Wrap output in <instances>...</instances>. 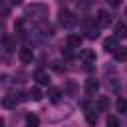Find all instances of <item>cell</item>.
Here are the masks:
<instances>
[{
    "instance_id": "ac0fdd59",
    "label": "cell",
    "mask_w": 127,
    "mask_h": 127,
    "mask_svg": "<svg viewBox=\"0 0 127 127\" xmlns=\"http://www.w3.org/2000/svg\"><path fill=\"white\" fill-rule=\"evenodd\" d=\"M115 36H117V38L127 36V24H125V22H119V24L115 26Z\"/></svg>"
},
{
    "instance_id": "7402d4cb",
    "label": "cell",
    "mask_w": 127,
    "mask_h": 127,
    "mask_svg": "<svg viewBox=\"0 0 127 127\" xmlns=\"http://www.w3.org/2000/svg\"><path fill=\"white\" fill-rule=\"evenodd\" d=\"M91 6V0H77V8L79 10H87Z\"/></svg>"
},
{
    "instance_id": "d6986e66",
    "label": "cell",
    "mask_w": 127,
    "mask_h": 127,
    "mask_svg": "<svg viewBox=\"0 0 127 127\" xmlns=\"http://www.w3.org/2000/svg\"><path fill=\"white\" fill-rule=\"evenodd\" d=\"M105 125H107V127H119V117H117V115H107Z\"/></svg>"
},
{
    "instance_id": "83f0119b",
    "label": "cell",
    "mask_w": 127,
    "mask_h": 127,
    "mask_svg": "<svg viewBox=\"0 0 127 127\" xmlns=\"http://www.w3.org/2000/svg\"><path fill=\"white\" fill-rule=\"evenodd\" d=\"M125 16H127V10H125Z\"/></svg>"
},
{
    "instance_id": "4316f807",
    "label": "cell",
    "mask_w": 127,
    "mask_h": 127,
    "mask_svg": "<svg viewBox=\"0 0 127 127\" xmlns=\"http://www.w3.org/2000/svg\"><path fill=\"white\" fill-rule=\"evenodd\" d=\"M58 2H60V4H62V6H64V4H67V2H69V0H58Z\"/></svg>"
},
{
    "instance_id": "8fae6325",
    "label": "cell",
    "mask_w": 127,
    "mask_h": 127,
    "mask_svg": "<svg viewBox=\"0 0 127 127\" xmlns=\"http://www.w3.org/2000/svg\"><path fill=\"white\" fill-rule=\"evenodd\" d=\"M42 97H44V93H42V89H40L38 85L30 87V89H28V93H26V99H30V101H40Z\"/></svg>"
},
{
    "instance_id": "484cf974",
    "label": "cell",
    "mask_w": 127,
    "mask_h": 127,
    "mask_svg": "<svg viewBox=\"0 0 127 127\" xmlns=\"http://www.w3.org/2000/svg\"><path fill=\"white\" fill-rule=\"evenodd\" d=\"M8 2H10L12 6H20V4H22V0H8Z\"/></svg>"
},
{
    "instance_id": "5bb4252c",
    "label": "cell",
    "mask_w": 127,
    "mask_h": 127,
    "mask_svg": "<svg viewBox=\"0 0 127 127\" xmlns=\"http://www.w3.org/2000/svg\"><path fill=\"white\" fill-rule=\"evenodd\" d=\"M95 109L97 111H107L109 109V97L107 95H99L95 99Z\"/></svg>"
},
{
    "instance_id": "ba28073f",
    "label": "cell",
    "mask_w": 127,
    "mask_h": 127,
    "mask_svg": "<svg viewBox=\"0 0 127 127\" xmlns=\"http://www.w3.org/2000/svg\"><path fill=\"white\" fill-rule=\"evenodd\" d=\"M83 89H85V93H87V95H95V93H97V89H99V81H97L95 77H87V79H85Z\"/></svg>"
},
{
    "instance_id": "e0dca14e",
    "label": "cell",
    "mask_w": 127,
    "mask_h": 127,
    "mask_svg": "<svg viewBox=\"0 0 127 127\" xmlns=\"http://www.w3.org/2000/svg\"><path fill=\"white\" fill-rule=\"evenodd\" d=\"M40 125V117L36 113H28L26 115V127H38Z\"/></svg>"
},
{
    "instance_id": "8992f818",
    "label": "cell",
    "mask_w": 127,
    "mask_h": 127,
    "mask_svg": "<svg viewBox=\"0 0 127 127\" xmlns=\"http://www.w3.org/2000/svg\"><path fill=\"white\" fill-rule=\"evenodd\" d=\"M18 60H20L22 64H32V60H34V50H32L30 46H22V48L18 50Z\"/></svg>"
},
{
    "instance_id": "9c48e42d",
    "label": "cell",
    "mask_w": 127,
    "mask_h": 127,
    "mask_svg": "<svg viewBox=\"0 0 127 127\" xmlns=\"http://www.w3.org/2000/svg\"><path fill=\"white\" fill-rule=\"evenodd\" d=\"M81 42H83V36H79V34H67V38H65V44H67V48H71V50L79 48Z\"/></svg>"
},
{
    "instance_id": "6da1fadb",
    "label": "cell",
    "mask_w": 127,
    "mask_h": 127,
    "mask_svg": "<svg viewBox=\"0 0 127 127\" xmlns=\"http://www.w3.org/2000/svg\"><path fill=\"white\" fill-rule=\"evenodd\" d=\"M24 20L26 22H32V24H42L48 20V6L46 4H28L24 8Z\"/></svg>"
},
{
    "instance_id": "603a6c76",
    "label": "cell",
    "mask_w": 127,
    "mask_h": 127,
    "mask_svg": "<svg viewBox=\"0 0 127 127\" xmlns=\"http://www.w3.org/2000/svg\"><path fill=\"white\" fill-rule=\"evenodd\" d=\"M52 65H54V69H56V71H60V73L65 69V65H62V62H54Z\"/></svg>"
},
{
    "instance_id": "44dd1931",
    "label": "cell",
    "mask_w": 127,
    "mask_h": 127,
    "mask_svg": "<svg viewBox=\"0 0 127 127\" xmlns=\"http://www.w3.org/2000/svg\"><path fill=\"white\" fill-rule=\"evenodd\" d=\"M85 36H87L89 40H95V38L99 36V30H97V28H87V34H85Z\"/></svg>"
},
{
    "instance_id": "7c38bea8",
    "label": "cell",
    "mask_w": 127,
    "mask_h": 127,
    "mask_svg": "<svg viewBox=\"0 0 127 127\" xmlns=\"http://www.w3.org/2000/svg\"><path fill=\"white\" fill-rule=\"evenodd\" d=\"M85 121H87V125L95 127V123H97V109L95 107H85Z\"/></svg>"
},
{
    "instance_id": "3957f363",
    "label": "cell",
    "mask_w": 127,
    "mask_h": 127,
    "mask_svg": "<svg viewBox=\"0 0 127 127\" xmlns=\"http://www.w3.org/2000/svg\"><path fill=\"white\" fill-rule=\"evenodd\" d=\"M58 24H60L62 28H65V30H71V28L77 24V16H75L73 12H69V10H60V14H58Z\"/></svg>"
},
{
    "instance_id": "2e32d148",
    "label": "cell",
    "mask_w": 127,
    "mask_h": 127,
    "mask_svg": "<svg viewBox=\"0 0 127 127\" xmlns=\"http://www.w3.org/2000/svg\"><path fill=\"white\" fill-rule=\"evenodd\" d=\"M48 97H50V101L60 103V97H62V87H52V89L48 91Z\"/></svg>"
},
{
    "instance_id": "277c9868",
    "label": "cell",
    "mask_w": 127,
    "mask_h": 127,
    "mask_svg": "<svg viewBox=\"0 0 127 127\" xmlns=\"http://www.w3.org/2000/svg\"><path fill=\"white\" fill-rule=\"evenodd\" d=\"M26 97L20 93V91H10V93H6L4 97H2V107L4 109H16V105L20 103V101H24Z\"/></svg>"
},
{
    "instance_id": "5b68a950",
    "label": "cell",
    "mask_w": 127,
    "mask_h": 127,
    "mask_svg": "<svg viewBox=\"0 0 127 127\" xmlns=\"http://www.w3.org/2000/svg\"><path fill=\"white\" fill-rule=\"evenodd\" d=\"M95 22H97V28H105L113 22V16L107 12V10H99L97 16H95Z\"/></svg>"
},
{
    "instance_id": "cb8c5ba5",
    "label": "cell",
    "mask_w": 127,
    "mask_h": 127,
    "mask_svg": "<svg viewBox=\"0 0 127 127\" xmlns=\"http://www.w3.org/2000/svg\"><path fill=\"white\" fill-rule=\"evenodd\" d=\"M105 2H107V4L111 6V8H117V6L121 4V0H105Z\"/></svg>"
},
{
    "instance_id": "ffe728a7",
    "label": "cell",
    "mask_w": 127,
    "mask_h": 127,
    "mask_svg": "<svg viewBox=\"0 0 127 127\" xmlns=\"http://www.w3.org/2000/svg\"><path fill=\"white\" fill-rule=\"evenodd\" d=\"M117 111L127 113V99H117Z\"/></svg>"
},
{
    "instance_id": "52a82bcc",
    "label": "cell",
    "mask_w": 127,
    "mask_h": 127,
    "mask_svg": "<svg viewBox=\"0 0 127 127\" xmlns=\"http://www.w3.org/2000/svg\"><path fill=\"white\" fill-rule=\"evenodd\" d=\"M117 48H119V38H117V36H111V38H105V40H103V50H105V52L113 54Z\"/></svg>"
},
{
    "instance_id": "d4e9b609",
    "label": "cell",
    "mask_w": 127,
    "mask_h": 127,
    "mask_svg": "<svg viewBox=\"0 0 127 127\" xmlns=\"http://www.w3.org/2000/svg\"><path fill=\"white\" fill-rule=\"evenodd\" d=\"M62 54H64L65 58H71V56H73V52H71V48H65V50H62Z\"/></svg>"
},
{
    "instance_id": "30bf717a",
    "label": "cell",
    "mask_w": 127,
    "mask_h": 127,
    "mask_svg": "<svg viewBox=\"0 0 127 127\" xmlns=\"http://www.w3.org/2000/svg\"><path fill=\"white\" fill-rule=\"evenodd\" d=\"M34 79H36L38 85H50V73H48L46 69H38V71L34 73Z\"/></svg>"
},
{
    "instance_id": "9a60e30c",
    "label": "cell",
    "mask_w": 127,
    "mask_h": 127,
    "mask_svg": "<svg viewBox=\"0 0 127 127\" xmlns=\"http://www.w3.org/2000/svg\"><path fill=\"white\" fill-rule=\"evenodd\" d=\"M113 58L117 62H127V48L125 46H119L115 52H113Z\"/></svg>"
},
{
    "instance_id": "4fadbf2b",
    "label": "cell",
    "mask_w": 127,
    "mask_h": 127,
    "mask_svg": "<svg viewBox=\"0 0 127 127\" xmlns=\"http://www.w3.org/2000/svg\"><path fill=\"white\" fill-rule=\"evenodd\" d=\"M79 58L83 60V64H95V60H97V56H95L93 50H81L79 52Z\"/></svg>"
},
{
    "instance_id": "7a4b0ae2",
    "label": "cell",
    "mask_w": 127,
    "mask_h": 127,
    "mask_svg": "<svg viewBox=\"0 0 127 127\" xmlns=\"http://www.w3.org/2000/svg\"><path fill=\"white\" fill-rule=\"evenodd\" d=\"M73 113V105L71 103H56L52 109L46 111V121L48 123H60L64 119H67Z\"/></svg>"
}]
</instances>
